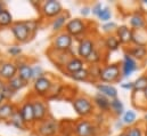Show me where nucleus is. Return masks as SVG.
Listing matches in <instances>:
<instances>
[{"instance_id": "nucleus-14", "label": "nucleus", "mask_w": 147, "mask_h": 136, "mask_svg": "<svg viewBox=\"0 0 147 136\" xmlns=\"http://www.w3.org/2000/svg\"><path fill=\"white\" fill-rule=\"evenodd\" d=\"M21 117L24 121V124H31L34 121V112H33V105L31 102H26L21 107Z\"/></svg>"}, {"instance_id": "nucleus-20", "label": "nucleus", "mask_w": 147, "mask_h": 136, "mask_svg": "<svg viewBox=\"0 0 147 136\" xmlns=\"http://www.w3.org/2000/svg\"><path fill=\"white\" fill-rule=\"evenodd\" d=\"M15 106L10 103H6L0 105V120H7L11 118L15 113Z\"/></svg>"}, {"instance_id": "nucleus-24", "label": "nucleus", "mask_w": 147, "mask_h": 136, "mask_svg": "<svg viewBox=\"0 0 147 136\" xmlns=\"http://www.w3.org/2000/svg\"><path fill=\"white\" fill-rule=\"evenodd\" d=\"M120 45H121L120 40L117 39V37H116V35H113V34L109 35V37L106 38V40H105V46L110 49L111 52L119 49Z\"/></svg>"}, {"instance_id": "nucleus-7", "label": "nucleus", "mask_w": 147, "mask_h": 136, "mask_svg": "<svg viewBox=\"0 0 147 136\" xmlns=\"http://www.w3.org/2000/svg\"><path fill=\"white\" fill-rule=\"evenodd\" d=\"M72 45V35L69 33H61L55 38L54 41V47L56 50L65 52Z\"/></svg>"}, {"instance_id": "nucleus-11", "label": "nucleus", "mask_w": 147, "mask_h": 136, "mask_svg": "<svg viewBox=\"0 0 147 136\" xmlns=\"http://www.w3.org/2000/svg\"><path fill=\"white\" fill-rule=\"evenodd\" d=\"M132 35H134V31L125 25H121L116 29V37L120 40V42L123 45H128L132 42Z\"/></svg>"}, {"instance_id": "nucleus-42", "label": "nucleus", "mask_w": 147, "mask_h": 136, "mask_svg": "<svg viewBox=\"0 0 147 136\" xmlns=\"http://www.w3.org/2000/svg\"><path fill=\"white\" fill-rule=\"evenodd\" d=\"M5 82L2 81V80H0V93H2V90H3V88H5Z\"/></svg>"}, {"instance_id": "nucleus-18", "label": "nucleus", "mask_w": 147, "mask_h": 136, "mask_svg": "<svg viewBox=\"0 0 147 136\" xmlns=\"http://www.w3.org/2000/svg\"><path fill=\"white\" fill-rule=\"evenodd\" d=\"M130 27L136 31V30H143L146 27V18L144 17L143 14L136 13L130 17Z\"/></svg>"}, {"instance_id": "nucleus-35", "label": "nucleus", "mask_w": 147, "mask_h": 136, "mask_svg": "<svg viewBox=\"0 0 147 136\" xmlns=\"http://www.w3.org/2000/svg\"><path fill=\"white\" fill-rule=\"evenodd\" d=\"M2 94H3V97H5V99H10V97L14 96L15 90H13L8 85H6L5 88H3V90H2Z\"/></svg>"}, {"instance_id": "nucleus-28", "label": "nucleus", "mask_w": 147, "mask_h": 136, "mask_svg": "<svg viewBox=\"0 0 147 136\" xmlns=\"http://www.w3.org/2000/svg\"><path fill=\"white\" fill-rule=\"evenodd\" d=\"M72 75V78H73L74 80H76V81H84V80H87L88 79V77L90 75L89 74V71L87 70V69H81V70H79V71H76V72H74L71 74Z\"/></svg>"}, {"instance_id": "nucleus-3", "label": "nucleus", "mask_w": 147, "mask_h": 136, "mask_svg": "<svg viewBox=\"0 0 147 136\" xmlns=\"http://www.w3.org/2000/svg\"><path fill=\"white\" fill-rule=\"evenodd\" d=\"M11 32L14 34L15 39L20 42H24L30 37V30L25 22H17L11 27Z\"/></svg>"}, {"instance_id": "nucleus-12", "label": "nucleus", "mask_w": 147, "mask_h": 136, "mask_svg": "<svg viewBox=\"0 0 147 136\" xmlns=\"http://www.w3.org/2000/svg\"><path fill=\"white\" fill-rule=\"evenodd\" d=\"M51 86H53L51 80L47 77L38 78L34 81V90L40 95H45L46 93H48L49 89L51 88Z\"/></svg>"}, {"instance_id": "nucleus-30", "label": "nucleus", "mask_w": 147, "mask_h": 136, "mask_svg": "<svg viewBox=\"0 0 147 136\" xmlns=\"http://www.w3.org/2000/svg\"><path fill=\"white\" fill-rule=\"evenodd\" d=\"M10 120H11V124L16 127V128H20V129H24V121H23V119H22V117H21V113L20 112H15L14 113V116L10 118Z\"/></svg>"}, {"instance_id": "nucleus-22", "label": "nucleus", "mask_w": 147, "mask_h": 136, "mask_svg": "<svg viewBox=\"0 0 147 136\" xmlns=\"http://www.w3.org/2000/svg\"><path fill=\"white\" fill-rule=\"evenodd\" d=\"M94 102H95V104H96L100 110L106 111V110L110 109L111 101H109V99H107L106 96H104L103 94H100V93H98L97 95H95Z\"/></svg>"}, {"instance_id": "nucleus-41", "label": "nucleus", "mask_w": 147, "mask_h": 136, "mask_svg": "<svg viewBox=\"0 0 147 136\" xmlns=\"http://www.w3.org/2000/svg\"><path fill=\"white\" fill-rule=\"evenodd\" d=\"M89 13H90V8L89 7H83L81 9V15H83V16H87Z\"/></svg>"}, {"instance_id": "nucleus-43", "label": "nucleus", "mask_w": 147, "mask_h": 136, "mask_svg": "<svg viewBox=\"0 0 147 136\" xmlns=\"http://www.w3.org/2000/svg\"><path fill=\"white\" fill-rule=\"evenodd\" d=\"M3 100H5V97H3V94H2V93H0V105H1V103L3 102Z\"/></svg>"}, {"instance_id": "nucleus-27", "label": "nucleus", "mask_w": 147, "mask_h": 136, "mask_svg": "<svg viewBox=\"0 0 147 136\" xmlns=\"http://www.w3.org/2000/svg\"><path fill=\"white\" fill-rule=\"evenodd\" d=\"M122 120H123V122H124L125 125H129V126H130V125H134V124L137 121V114H136V112L132 111V110L125 111V112L123 113Z\"/></svg>"}, {"instance_id": "nucleus-8", "label": "nucleus", "mask_w": 147, "mask_h": 136, "mask_svg": "<svg viewBox=\"0 0 147 136\" xmlns=\"http://www.w3.org/2000/svg\"><path fill=\"white\" fill-rule=\"evenodd\" d=\"M137 69H138V65H137V62L135 61V58H132L129 54H124L123 62L121 65V71H122L123 77L131 75Z\"/></svg>"}, {"instance_id": "nucleus-49", "label": "nucleus", "mask_w": 147, "mask_h": 136, "mask_svg": "<svg viewBox=\"0 0 147 136\" xmlns=\"http://www.w3.org/2000/svg\"><path fill=\"white\" fill-rule=\"evenodd\" d=\"M119 136H124V134H121V135H119Z\"/></svg>"}, {"instance_id": "nucleus-31", "label": "nucleus", "mask_w": 147, "mask_h": 136, "mask_svg": "<svg viewBox=\"0 0 147 136\" xmlns=\"http://www.w3.org/2000/svg\"><path fill=\"white\" fill-rule=\"evenodd\" d=\"M102 22H109L112 17V12L109 7H103V9L100 10V13L97 16Z\"/></svg>"}, {"instance_id": "nucleus-50", "label": "nucleus", "mask_w": 147, "mask_h": 136, "mask_svg": "<svg viewBox=\"0 0 147 136\" xmlns=\"http://www.w3.org/2000/svg\"><path fill=\"white\" fill-rule=\"evenodd\" d=\"M146 27H147V18H146Z\"/></svg>"}, {"instance_id": "nucleus-45", "label": "nucleus", "mask_w": 147, "mask_h": 136, "mask_svg": "<svg viewBox=\"0 0 147 136\" xmlns=\"http://www.w3.org/2000/svg\"><path fill=\"white\" fill-rule=\"evenodd\" d=\"M143 93H144V96H145V99L147 100V88L145 89V90H144V92H143Z\"/></svg>"}, {"instance_id": "nucleus-51", "label": "nucleus", "mask_w": 147, "mask_h": 136, "mask_svg": "<svg viewBox=\"0 0 147 136\" xmlns=\"http://www.w3.org/2000/svg\"><path fill=\"white\" fill-rule=\"evenodd\" d=\"M145 75H146V78H147V73H146V74H145Z\"/></svg>"}, {"instance_id": "nucleus-39", "label": "nucleus", "mask_w": 147, "mask_h": 136, "mask_svg": "<svg viewBox=\"0 0 147 136\" xmlns=\"http://www.w3.org/2000/svg\"><path fill=\"white\" fill-rule=\"evenodd\" d=\"M26 23V25H28V28H29V30H30V32H34L36 30H37V23L34 22V21H30V22H25Z\"/></svg>"}, {"instance_id": "nucleus-40", "label": "nucleus", "mask_w": 147, "mask_h": 136, "mask_svg": "<svg viewBox=\"0 0 147 136\" xmlns=\"http://www.w3.org/2000/svg\"><path fill=\"white\" fill-rule=\"evenodd\" d=\"M121 87L124 89H134V82H124L121 85Z\"/></svg>"}, {"instance_id": "nucleus-19", "label": "nucleus", "mask_w": 147, "mask_h": 136, "mask_svg": "<svg viewBox=\"0 0 147 136\" xmlns=\"http://www.w3.org/2000/svg\"><path fill=\"white\" fill-rule=\"evenodd\" d=\"M129 55L132 58H136L138 61H142L145 57H147V48L145 46H134L129 50Z\"/></svg>"}, {"instance_id": "nucleus-32", "label": "nucleus", "mask_w": 147, "mask_h": 136, "mask_svg": "<svg viewBox=\"0 0 147 136\" xmlns=\"http://www.w3.org/2000/svg\"><path fill=\"white\" fill-rule=\"evenodd\" d=\"M65 21H66V16H65V15H59V16H57L56 20H55L54 23H53V29H54L55 31L59 30V29L65 24Z\"/></svg>"}, {"instance_id": "nucleus-38", "label": "nucleus", "mask_w": 147, "mask_h": 136, "mask_svg": "<svg viewBox=\"0 0 147 136\" xmlns=\"http://www.w3.org/2000/svg\"><path fill=\"white\" fill-rule=\"evenodd\" d=\"M103 5L100 3V2H98V3H96L94 7H92V9H91V12H92V14H95L96 16H98V14L100 13V10L103 9Z\"/></svg>"}, {"instance_id": "nucleus-37", "label": "nucleus", "mask_w": 147, "mask_h": 136, "mask_svg": "<svg viewBox=\"0 0 147 136\" xmlns=\"http://www.w3.org/2000/svg\"><path fill=\"white\" fill-rule=\"evenodd\" d=\"M8 53L11 55V56H17L22 53V49L18 47V46H11L9 49H8Z\"/></svg>"}, {"instance_id": "nucleus-10", "label": "nucleus", "mask_w": 147, "mask_h": 136, "mask_svg": "<svg viewBox=\"0 0 147 136\" xmlns=\"http://www.w3.org/2000/svg\"><path fill=\"white\" fill-rule=\"evenodd\" d=\"M95 50V42L91 40V39H83L81 40V42L79 44V47H78V54L83 57L84 60Z\"/></svg>"}, {"instance_id": "nucleus-9", "label": "nucleus", "mask_w": 147, "mask_h": 136, "mask_svg": "<svg viewBox=\"0 0 147 136\" xmlns=\"http://www.w3.org/2000/svg\"><path fill=\"white\" fill-rule=\"evenodd\" d=\"M65 29H66V33H69L70 35H78V34L82 33L87 29V27H86V23L82 20L74 18V20H71L66 24Z\"/></svg>"}, {"instance_id": "nucleus-26", "label": "nucleus", "mask_w": 147, "mask_h": 136, "mask_svg": "<svg viewBox=\"0 0 147 136\" xmlns=\"http://www.w3.org/2000/svg\"><path fill=\"white\" fill-rule=\"evenodd\" d=\"M146 88H147L146 75L139 77V78L134 82V90H135V92H144Z\"/></svg>"}, {"instance_id": "nucleus-17", "label": "nucleus", "mask_w": 147, "mask_h": 136, "mask_svg": "<svg viewBox=\"0 0 147 136\" xmlns=\"http://www.w3.org/2000/svg\"><path fill=\"white\" fill-rule=\"evenodd\" d=\"M17 72H18V77L21 79H23L25 82L30 81L33 78V68H31V65L26 64V63H22L17 67Z\"/></svg>"}, {"instance_id": "nucleus-29", "label": "nucleus", "mask_w": 147, "mask_h": 136, "mask_svg": "<svg viewBox=\"0 0 147 136\" xmlns=\"http://www.w3.org/2000/svg\"><path fill=\"white\" fill-rule=\"evenodd\" d=\"M11 22H13L11 14H10L7 9H5V10L0 14V27H7V25H9Z\"/></svg>"}, {"instance_id": "nucleus-2", "label": "nucleus", "mask_w": 147, "mask_h": 136, "mask_svg": "<svg viewBox=\"0 0 147 136\" xmlns=\"http://www.w3.org/2000/svg\"><path fill=\"white\" fill-rule=\"evenodd\" d=\"M120 74H121V69L119 64H110L102 69L99 79L103 82H114L120 78Z\"/></svg>"}, {"instance_id": "nucleus-15", "label": "nucleus", "mask_w": 147, "mask_h": 136, "mask_svg": "<svg viewBox=\"0 0 147 136\" xmlns=\"http://www.w3.org/2000/svg\"><path fill=\"white\" fill-rule=\"evenodd\" d=\"M96 88H97L98 93L103 94V95L106 96L107 99L114 100V99L117 97V89H116L114 86L105 85V84H97Z\"/></svg>"}, {"instance_id": "nucleus-1", "label": "nucleus", "mask_w": 147, "mask_h": 136, "mask_svg": "<svg viewBox=\"0 0 147 136\" xmlns=\"http://www.w3.org/2000/svg\"><path fill=\"white\" fill-rule=\"evenodd\" d=\"M73 107L75 112L79 116L82 117H87L90 116L94 111V105L91 101L87 97H78L73 101Z\"/></svg>"}, {"instance_id": "nucleus-16", "label": "nucleus", "mask_w": 147, "mask_h": 136, "mask_svg": "<svg viewBox=\"0 0 147 136\" xmlns=\"http://www.w3.org/2000/svg\"><path fill=\"white\" fill-rule=\"evenodd\" d=\"M33 105V112H34V121H42L45 120L46 118V114H47V109H46V105L43 104V102L41 101H33L32 103Z\"/></svg>"}, {"instance_id": "nucleus-23", "label": "nucleus", "mask_w": 147, "mask_h": 136, "mask_svg": "<svg viewBox=\"0 0 147 136\" xmlns=\"http://www.w3.org/2000/svg\"><path fill=\"white\" fill-rule=\"evenodd\" d=\"M110 109L113 111V113H115L116 116H121V114H123V111H124L123 103H122L121 100H119L117 97L114 99V100H111Z\"/></svg>"}, {"instance_id": "nucleus-6", "label": "nucleus", "mask_w": 147, "mask_h": 136, "mask_svg": "<svg viewBox=\"0 0 147 136\" xmlns=\"http://www.w3.org/2000/svg\"><path fill=\"white\" fill-rule=\"evenodd\" d=\"M95 132V126L88 120H81L75 126V134L78 136H94Z\"/></svg>"}, {"instance_id": "nucleus-44", "label": "nucleus", "mask_w": 147, "mask_h": 136, "mask_svg": "<svg viewBox=\"0 0 147 136\" xmlns=\"http://www.w3.org/2000/svg\"><path fill=\"white\" fill-rule=\"evenodd\" d=\"M3 10H5V8H3V3H1V2H0V14H1Z\"/></svg>"}, {"instance_id": "nucleus-13", "label": "nucleus", "mask_w": 147, "mask_h": 136, "mask_svg": "<svg viewBox=\"0 0 147 136\" xmlns=\"http://www.w3.org/2000/svg\"><path fill=\"white\" fill-rule=\"evenodd\" d=\"M16 73H17V67L14 63H10V62L3 63L1 69H0L1 78H3L5 80H8V81L10 79H13L14 77H16Z\"/></svg>"}, {"instance_id": "nucleus-47", "label": "nucleus", "mask_w": 147, "mask_h": 136, "mask_svg": "<svg viewBox=\"0 0 147 136\" xmlns=\"http://www.w3.org/2000/svg\"><path fill=\"white\" fill-rule=\"evenodd\" d=\"M145 134H146V136H147V125H146V127H145Z\"/></svg>"}, {"instance_id": "nucleus-4", "label": "nucleus", "mask_w": 147, "mask_h": 136, "mask_svg": "<svg viewBox=\"0 0 147 136\" xmlns=\"http://www.w3.org/2000/svg\"><path fill=\"white\" fill-rule=\"evenodd\" d=\"M39 134L42 136H53L57 132V122L54 119H45L38 127Z\"/></svg>"}, {"instance_id": "nucleus-25", "label": "nucleus", "mask_w": 147, "mask_h": 136, "mask_svg": "<svg viewBox=\"0 0 147 136\" xmlns=\"http://www.w3.org/2000/svg\"><path fill=\"white\" fill-rule=\"evenodd\" d=\"M26 85V82L23 80V79H21L18 75H16V77H14L13 79H10L9 81H8V86L13 89V90H18V89H22L24 86Z\"/></svg>"}, {"instance_id": "nucleus-46", "label": "nucleus", "mask_w": 147, "mask_h": 136, "mask_svg": "<svg viewBox=\"0 0 147 136\" xmlns=\"http://www.w3.org/2000/svg\"><path fill=\"white\" fill-rule=\"evenodd\" d=\"M144 119H145V121L147 122V113H145V116H144Z\"/></svg>"}, {"instance_id": "nucleus-21", "label": "nucleus", "mask_w": 147, "mask_h": 136, "mask_svg": "<svg viewBox=\"0 0 147 136\" xmlns=\"http://www.w3.org/2000/svg\"><path fill=\"white\" fill-rule=\"evenodd\" d=\"M65 69H66L67 72H70V73L72 74L74 72H76V71L83 69V62H82L80 58L73 57V58H71V60L65 64Z\"/></svg>"}, {"instance_id": "nucleus-48", "label": "nucleus", "mask_w": 147, "mask_h": 136, "mask_svg": "<svg viewBox=\"0 0 147 136\" xmlns=\"http://www.w3.org/2000/svg\"><path fill=\"white\" fill-rule=\"evenodd\" d=\"M144 2H145V3H147V0H144Z\"/></svg>"}, {"instance_id": "nucleus-34", "label": "nucleus", "mask_w": 147, "mask_h": 136, "mask_svg": "<svg viewBox=\"0 0 147 136\" xmlns=\"http://www.w3.org/2000/svg\"><path fill=\"white\" fill-rule=\"evenodd\" d=\"M124 136H143L142 128L140 127H131L125 132Z\"/></svg>"}, {"instance_id": "nucleus-36", "label": "nucleus", "mask_w": 147, "mask_h": 136, "mask_svg": "<svg viewBox=\"0 0 147 136\" xmlns=\"http://www.w3.org/2000/svg\"><path fill=\"white\" fill-rule=\"evenodd\" d=\"M102 29H103L105 32H111V31H113V30L117 29V27H116V24H115L114 22H109V23L104 24Z\"/></svg>"}, {"instance_id": "nucleus-5", "label": "nucleus", "mask_w": 147, "mask_h": 136, "mask_svg": "<svg viewBox=\"0 0 147 136\" xmlns=\"http://www.w3.org/2000/svg\"><path fill=\"white\" fill-rule=\"evenodd\" d=\"M42 13L47 16V17H54L57 16L62 13V5L61 2L56 1V0H49L46 1L42 6Z\"/></svg>"}, {"instance_id": "nucleus-33", "label": "nucleus", "mask_w": 147, "mask_h": 136, "mask_svg": "<svg viewBox=\"0 0 147 136\" xmlns=\"http://www.w3.org/2000/svg\"><path fill=\"white\" fill-rule=\"evenodd\" d=\"M86 61L89 62V63H91V64H96L98 61H100V54L95 49V50L86 58Z\"/></svg>"}]
</instances>
